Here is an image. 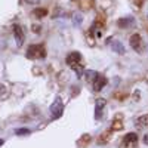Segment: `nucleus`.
I'll return each instance as SVG.
<instances>
[{
  "label": "nucleus",
  "mask_w": 148,
  "mask_h": 148,
  "mask_svg": "<svg viewBox=\"0 0 148 148\" xmlns=\"http://www.w3.org/2000/svg\"><path fill=\"white\" fill-rule=\"evenodd\" d=\"M46 56V49L43 45H31L27 49V58L37 59V58H45Z\"/></svg>",
  "instance_id": "1"
},
{
  "label": "nucleus",
  "mask_w": 148,
  "mask_h": 148,
  "mask_svg": "<svg viewBox=\"0 0 148 148\" xmlns=\"http://www.w3.org/2000/svg\"><path fill=\"white\" fill-rule=\"evenodd\" d=\"M25 2H27V3H30V5H37V3L40 2V0H25Z\"/></svg>",
  "instance_id": "17"
},
{
  "label": "nucleus",
  "mask_w": 148,
  "mask_h": 148,
  "mask_svg": "<svg viewBox=\"0 0 148 148\" xmlns=\"http://www.w3.org/2000/svg\"><path fill=\"white\" fill-rule=\"evenodd\" d=\"M107 83H108L107 77L101 76V74H98V76L95 77V80H93V90H95V92H99V90H102V88H105Z\"/></svg>",
  "instance_id": "5"
},
{
  "label": "nucleus",
  "mask_w": 148,
  "mask_h": 148,
  "mask_svg": "<svg viewBox=\"0 0 148 148\" xmlns=\"http://www.w3.org/2000/svg\"><path fill=\"white\" fill-rule=\"evenodd\" d=\"M8 95V89H6V86H3V84H0V96H6Z\"/></svg>",
  "instance_id": "15"
},
{
  "label": "nucleus",
  "mask_w": 148,
  "mask_h": 148,
  "mask_svg": "<svg viewBox=\"0 0 148 148\" xmlns=\"http://www.w3.org/2000/svg\"><path fill=\"white\" fill-rule=\"evenodd\" d=\"M15 133H16V135H28L30 130H28V129H16Z\"/></svg>",
  "instance_id": "16"
},
{
  "label": "nucleus",
  "mask_w": 148,
  "mask_h": 148,
  "mask_svg": "<svg viewBox=\"0 0 148 148\" xmlns=\"http://www.w3.org/2000/svg\"><path fill=\"white\" fill-rule=\"evenodd\" d=\"M136 125H139V126H148V114L138 117V120H136Z\"/></svg>",
  "instance_id": "13"
},
{
  "label": "nucleus",
  "mask_w": 148,
  "mask_h": 148,
  "mask_svg": "<svg viewBox=\"0 0 148 148\" xmlns=\"http://www.w3.org/2000/svg\"><path fill=\"white\" fill-rule=\"evenodd\" d=\"M3 144H5V141H3V139H0V147H2Z\"/></svg>",
  "instance_id": "20"
},
{
  "label": "nucleus",
  "mask_w": 148,
  "mask_h": 148,
  "mask_svg": "<svg viewBox=\"0 0 148 148\" xmlns=\"http://www.w3.org/2000/svg\"><path fill=\"white\" fill-rule=\"evenodd\" d=\"M108 135H110L108 132H107V133H104V135H101V138L98 139V144H105V142L110 139V136H108Z\"/></svg>",
  "instance_id": "14"
},
{
  "label": "nucleus",
  "mask_w": 148,
  "mask_h": 148,
  "mask_svg": "<svg viewBox=\"0 0 148 148\" xmlns=\"http://www.w3.org/2000/svg\"><path fill=\"white\" fill-rule=\"evenodd\" d=\"M142 139H144V144H145V145H148V133H145V135H144V138H142Z\"/></svg>",
  "instance_id": "18"
},
{
  "label": "nucleus",
  "mask_w": 148,
  "mask_h": 148,
  "mask_svg": "<svg viewBox=\"0 0 148 148\" xmlns=\"http://www.w3.org/2000/svg\"><path fill=\"white\" fill-rule=\"evenodd\" d=\"M33 15H34L37 19H42V18H45V16L47 15V9H45V8H36V9L33 10Z\"/></svg>",
  "instance_id": "9"
},
{
  "label": "nucleus",
  "mask_w": 148,
  "mask_h": 148,
  "mask_svg": "<svg viewBox=\"0 0 148 148\" xmlns=\"http://www.w3.org/2000/svg\"><path fill=\"white\" fill-rule=\"evenodd\" d=\"M14 36H15V39H16L18 46H22L24 40H25V34H24L21 25H18V24H15V25H14Z\"/></svg>",
  "instance_id": "7"
},
{
  "label": "nucleus",
  "mask_w": 148,
  "mask_h": 148,
  "mask_svg": "<svg viewBox=\"0 0 148 148\" xmlns=\"http://www.w3.org/2000/svg\"><path fill=\"white\" fill-rule=\"evenodd\" d=\"M33 31H34V33H40V27L34 25V27H33Z\"/></svg>",
  "instance_id": "19"
},
{
  "label": "nucleus",
  "mask_w": 148,
  "mask_h": 148,
  "mask_svg": "<svg viewBox=\"0 0 148 148\" xmlns=\"http://www.w3.org/2000/svg\"><path fill=\"white\" fill-rule=\"evenodd\" d=\"M113 130H121L123 129V123H121V116H117L113 120V126H111Z\"/></svg>",
  "instance_id": "11"
},
{
  "label": "nucleus",
  "mask_w": 148,
  "mask_h": 148,
  "mask_svg": "<svg viewBox=\"0 0 148 148\" xmlns=\"http://www.w3.org/2000/svg\"><path fill=\"white\" fill-rule=\"evenodd\" d=\"M111 47H113L114 51H116L117 53H120V55H123V53H125V47H123V46H121V43H120V42H117V40H114V42H113Z\"/></svg>",
  "instance_id": "12"
},
{
  "label": "nucleus",
  "mask_w": 148,
  "mask_h": 148,
  "mask_svg": "<svg viewBox=\"0 0 148 148\" xmlns=\"http://www.w3.org/2000/svg\"><path fill=\"white\" fill-rule=\"evenodd\" d=\"M51 113H52V119H59L64 113V104L61 101V98H56L55 102L51 105Z\"/></svg>",
  "instance_id": "3"
},
{
  "label": "nucleus",
  "mask_w": 148,
  "mask_h": 148,
  "mask_svg": "<svg viewBox=\"0 0 148 148\" xmlns=\"http://www.w3.org/2000/svg\"><path fill=\"white\" fill-rule=\"evenodd\" d=\"M133 24V18L132 16H127V18H121V19H119V22H117V25L119 27H129V25H132Z\"/></svg>",
  "instance_id": "10"
},
{
  "label": "nucleus",
  "mask_w": 148,
  "mask_h": 148,
  "mask_svg": "<svg viewBox=\"0 0 148 148\" xmlns=\"http://www.w3.org/2000/svg\"><path fill=\"white\" fill-rule=\"evenodd\" d=\"M129 43H130V47L133 49L135 52H138V53H142V52H144L145 46H144V42H142L141 34H138V33L132 34L130 39H129Z\"/></svg>",
  "instance_id": "2"
},
{
  "label": "nucleus",
  "mask_w": 148,
  "mask_h": 148,
  "mask_svg": "<svg viewBox=\"0 0 148 148\" xmlns=\"http://www.w3.org/2000/svg\"><path fill=\"white\" fill-rule=\"evenodd\" d=\"M67 64L74 70V68H76L77 65H79V62H80V61H82V55L79 53V52H71V53H68V56H67Z\"/></svg>",
  "instance_id": "4"
},
{
  "label": "nucleus",
  "mask_w": 148,
  "mask_h": 148,
  "mask_svg": "<svg viewBox=\"0 0 148 148\" xmlns=\"http://www.w3.org/2000/svg\"><path fill=\"white\" fill-rule=\"evenodd\" d=\"M123 144H125V147H127V148H135V145L138 144V135L133 133V132L127 133L125 136V139H123Z\"/></svg>",
  "instance_id": "6"
},
{
  "label": "nucleus",
  "mask_w": 148,
  "mask_h": 148,
  "mask_svg": "<svg viewBox=\"0 0 148 148\" xmlns=\"http://www.w3.org/2000/svg\"><path fill=\"white\" fill-rule=\"evenodd\" d=\"M104 107H105V99H102V98L96 99V104H95V119H96V120L101 119V114H102Z\"/></svg>",
  "instance_id": "8"
}]
</instances>
